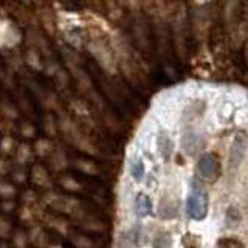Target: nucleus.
Masks as SVG:
<instances>
[{"instance_id": "nucleus-20", "label": "nucleus", "mask_w": 248, "mask_h": 248, "mask_svg": "<svg viewBox=\"0 0 248 248\" xmlns=\"http://www.w3.org/2000/svg\"><path fill=\"white\" fill-rule=\"evenodd\" d=\"M48 163H50V168L54 170V172H62L68 168V157H67V152L62 146H54L53 152L50 154L48 157Z\"/></svg>"}, {"instance_id": "nucleus-38", "label": "nucleus", "mask_w": 248, "mask_h": 248, "mask_svg": "<svg viewBox=\"0 0 248 248\" xmlns=\"http://www.w3.org/2000/svg\"><path fill=\"white\" fill-rule=\"evenodd\" d=\"M59 185L62 186V189H65L68 192H81L82 191V185L72 175H61Z\"/></svg>"}, {"instance_id": "nucleus-41", "label": "nucleus", "mask_w": 248, "mask_h": 248, "mask_svg": "<svg viewBox=\"0 0 248 248\" xmlns=\"http://www.w3.org/2000/svg\"><path fill=\"white\" fill-rule=\"evenodd\" d=\"M182 245L185 248H202V237L194 232H185L182 237Z\"/></svg>"}, {"instance_id": "nucleus-56", "label": "nucleus", "mask_w": 248, "mask_h": 248, "mask_svg": "<svg viewBox=\"0 0 248 248\" xmlns=\"http://www.w3.org/2000/svg\"><path fill=\"white\" fill-rule=\"evenodd\" d=\"M3 76H5V72H3V70H2V67H0V81L3 79Z\"/></svg>"}, {"instance_id": "nucleus-5", "label": "nucleus", "mask_w": 248, "mask_h": 248, "mask_svg": "<svg viewBox=\"0 0 248 248\" xmlns=\"http://www.w3.org/2000/svg\"><path fill=\"white\" fill-rule=\"evenodd\" d=\"M22 30L13 19L0 14V50L8 51L19 48L22 44Z\"/></svg>"}, {"instance_id": "nucleus-46", "label": "nucleus", "mask_w": 248, "mask_h": 248, "mask_svg": "<svg viewBox=\"0 0 248 248\" xmlns=\"http://www.w3.org/2000/svg\"><path fill=\"white\" fill-rule=\"evenodd\" d=\"M216 248H245L242 240H239L236 237H222L219 239Z\"/></svg>"}, {"instance_id": "nucleus-21", "label": "nucleus", "mask_w": 248, "mask_h": 248, "mask_svg": "<svg viewBox=\"0 0 248 248\" xmlns=\"http://www.w3.org/2000/svg\"><path fill=\"white\" fill-rule=\"evenodd\" d=\"M27 236H28V242L33 244L36 248H46L50 245L48 234L45 232V230L41 223H36V225H33V227H30Z\"/></svg>"}, {"instance_id": "nucleus-26", "label": "nucleus", "mask_w": 248, "mask_h": 248, "mask_svg": "<svg viewBox=\"0 0 248 248\" xmlns=\"http://www.w3.org/2000/svg\"><path fill=\"white\" fill-rule=\"evenodd\" d=\"M199 147H200V137L194 130H186L182 137V149L188 155H194Z\"/></svg>"}, {"instance_id": "nucleus-51", "label": "nucleus", "mask_w": 248, "mask_h": 248, "mask_svg": "<svg viewBox=\"0 0 248 248\" xmlns=\"http://www.w3.org/2000/svg\"><path fill=\"white\" fill-rule=\"evenodd\" d=\"M22 205H34L37 203V194L34 192V189H25L22 192Z\"/></svg>"}, {"instance_id": "nucleus-10", "label": "nucleus", "mask_w": 248, "mask_h": 248, "mask_svg": "<svg viewBox=\"0 0 248 248\" xmlns=\"http://www.w3.org/2000/svg\"><path fill=\"white\" fill-rule=\"evenodd\" d=\"M73 220L76 223V227H79L81 230L87 231V232H96V234H99V232H104L107 230V225L104 223V220H101L95 214L85 211V208L75 217Z\"/></svg>"}, {"instance_id": "nucleus-28", "label": "nucleus", "mask_w": 248, "mask_h": 248, "mask_svg": "<svg viewBox=\"0 0 248 248\" xmlns=\"http://www.w3.org/2000/svg\"><path fill=\"white\" fill-rule=\"evenodd\" d=\"M23 62L34 72H44V59L42 54L34 48H27L23 54Z\"/></svg>"}, {"instance_id": "nucleus-24", "label": "nucleus", "mask_w": 248, "mask_h": 248, "mask_svg": "<svg viewBox=\"0 0 248 248\" xmlns=\"http://www.w3.org/2000/svg\"><path fill=\"white\" fill-rule=\"evenodd\" d=\"M103 14H106V19L112 23H116L124 19V8L120 2H104L103 3Z\"/></svg>"}, {"instance_id": "nucleus-50", "label": "nucleus", "mask_w": 248, "mask_h": 248, "mask_svg": "<svg viewBox=\"0 0 248 248\" xmlns=\"http://www.w3.org/2000/svg\"><path fill=\"white\" fill-rule=\"evenodd\" d=\"M225 219H227V223L230 225L231 228H234V227H237L239 222H240V214H239L237 209H234V208H228L227 214H225Z\"/></svg>"}, {"instance_id": "nucleus-54", "label": "nucleus", "mask_w": 248, "mask_h": 248, "mask_svg": "<svg viewBox=\"0 0 248 248\" xmlns=\"http://www.w3.org/2000/svg\"><path fill=\"white\" fill-rule=\"evenodd\" d=\"M46 248H64V247H62L61 244H50Z\"/></svg>"}, {"instance_id": "nucleus-45", "label": "nucleus", "mask_w": 248, "mask_h": 248, "mask_svg": "<svg viewBox=\"0 0 248 248\" xmlns=\"http://www.w3.org/2000/svg\"><path fill=\"white\" fill-rule=\"evenodd\" d=\"M17 104H19V108L25 113L28 118H33L34 113H33V107H31V103L30 99L23 95V93H17Z\"/></svg>"}, {"instance_id": "nucleus-13", "label": "nucleus", "mask_w": 248, "mask_h": 248, "mask_svg": "<svg viewBox=\"0 0 248 248\" xmlns=\"http://www.w3.org/2000/svg\"><path fill=\"white\" fill-rule=\"evenodd\" d=\"M44 205L42 203H34V205H22L19 209V219L27 223L28 227H33V225L39 223V220L45 219V211H44Z\"/></svg>"}, {"instance_id": "nucleus-27", "label": "nucleus", "mask_w": 248, "mask_h": 248, "mask_svg": "<svg viewBox=\"0 0 248 248\" xmlns=\"http://www.w3.org/2000/svg\"><path fill=\"white\" fill-rule=\"evenodd\" d=\"M33 158V147L28 143H20L14 151V160L17 163V166L25 168L28 163Z\"/></svg>"}, {"instance_id": "nucleus-23", "label": "nucleus", "mask_w": 248, "mask_h": 248, "mask_svg": "<svg viewBox=\"0 0 248 248\" xmlns=\"http://www.w3.org/2000/svg\"><path fill=\"white\" fill-rule=\"evenodd\" d=\"M41 106L45 108L46 112H62V106H61V101H59V96L58 93H54L51 90H44L42 96L37 99Z\"/></svg>"}, {"instance_id": "nucleus-4", "label": "nucleus", "mask_w": 248, "mask_h": 248, "mask_svg": "<svg viewBox=\"0 0 248 248\" xmlns=\"http://www.w3.org/2000/svg\"><path fill=\"white\" fill-rule=\"evenodd\" d=\"M209 209V194L200 183L194 182L191 186V192L186 197V214L192 220H203L208 216Z\"/></svg>"}, {"instance_id": "nucleus-43", "label": "nucleus", "mask_w": 248, "mask_h": 248, "mask_svg": "<svg viewBox=\"0 0 248 248\" xmlns=\"http://www.w3.org/2000/svg\"><path fill=\"white\" fill-rule=\"evenodd\" d=\"M61 70V65H59V62L58 59L54 58V56H50V58H45V62H44V72L46 76H50L53 78L54 75H56L58 72Z\"/></svg>"}, {"instance_id": "nucleus-40", "label": "nucleus", "mask_w": 248, "mask_h": 248, "mask_svg": "<svg viewBox=\"0 0 248 248\" xmlns=\"http://www.w3.org/2000/svg\"><path fill=\"white\" fill-rule=\"evenodd\" d=\"M17 194V189L16 186L10 182L0 180V199L3 200H13V197Z\"/></svg>"}, {"instance_id": "nucleus-11", "label": "nucleus", "mask_w": 248, "mask_h": 248, "mask_svg": "<svg viewBox=\"0 0 248 248\" xmlns=\"http://www.w3.org/2000/svg\"><path fill=\"white\" fill-rule=\"evenodd\" d=\"M178 209H180V203H178L177 197L174 194H163L158 205H157V216L163 220H170L175 219L178 216Z\"/></svg>"}, {"instance_id": "nucleus-8", "label": "nucleus", "mask_w": 248, "mask_h": 248, "mask_svg": "<svg viewBox=\"0 0 248 248\" xmlns=\"http://www.w3.org/2000/svg\"><path fill=\"white\" fill-rule=\"evenodd\" d=\"M143 237V230L138 223L124 227L116 236V248H140Z\"/></svg>"}, {"instance_id": "nucleus-44", "label": "nucleus", "mask_w": 248, "mask_h": 248, "mask_svg": "<svg viewBox=\"0 0 248 248\" xmlns=\"http://www.w3.org/2000/svg\"><path fill=\"white\" fill-rule=\"evenodd\" d=\"M28 236L23 230H16L13 234V248H27L28 247Z\"/></svg>"}, {"instance_id": "nucleus-31", "label": "nucleus", "mask_w": 248, "mask_h": 248, "mask_svg": "<svg viewBox=\"0 0 248 248\" xmlns=\"http://www.w3.org/2000/svg\"><path fill=\"white\" fill-rule=\"evenodd\" d=\"M31 147H33V154L37 155L39 158H48L54 149V144L48 138H37L34 141V146Z\"/></svg>"}, {"instance_id": "nucleus-42", "label": "nucleus", "mask_w": 248, "mask_h": 248, "mask_svg": "<svg viewBox=\"0 0 248 248\" xmlns=\"http://www.w3.org/2000/svg\"><path fill=\"white\" fill-rule=\"evenodd\" d=\"M87 99H90V103L95 106V108L98 112H106V107H107V103H106V99L103 98V95H101L99 92H96V89L93 90L90 95L87 96Z\"/></svg>"}, {"instance_id": "nucleus-30", "label": "nucleus", "mask_w": 248, "mask_h": 248, "mask_svg": "<svg viewBox=\"0 0 248 248\" xmlns=\"http://www.w3.org/2000/svg\"><path fill=\"white\" fill-rule=\"evenodd\" d=\"M152 248H172V234L168 231V230H158L154 232L152 236Z\"/></svg>"}, {"instance_id": "nucleus-48", "label": "nucleus", "mask_w": 248, "mask_h": 248, "mask_svg": "<svg viewBox=\"0 0 248 248\" xmlns=\"http://www.w3.org/2000/svg\"><path fill=\"white\" fill-rule=\"evenodd\" d=\"M11 178L16 185H23L27 182V170L25 168H20V166H16L11 170Z\"/></svg>"}, {"instance_id": "nucleus-9", "label": "nucleus", "mask_w": 248, "mask_h": 248, "mask_svg": "<svg viewBox=\"0 0 248 248\" xmlns=\"http://www.w3.org/2000/svg\"><path fill=\"white\" fill-rule=\"evenodd\" d=\"M248 149V135L245 132H237L234 140L231 143V149H230V168L236 169L240 166V163L244 161L245 154Z\"/></svg>"}, {"instance_id": "nucleus-32", "label": "nucleus", "mask_w": 248, "mask_h": 248, "mask_svg": "<svg viewBox=\"0 0 248 248\" xmlns=\"http://www.w3.org/2000/svg\"><path fill=\"white\" fill-rule=\"evenodd\" d=\"M42 129L45 135L50 138H56L59 135V126H58V118L53 113H45L42 118Z\"/></svg>"}, {"instance_id": "nucleus-16", "label": "nucleus", "mask_w": 248, "mask_h": 248, "mask_svg": "<svg viewBox=\"0 0 248 248\" xmlns=\"http://www.w3.org/2000/svg\"><path fill=\"white\" fill-rule=\"evenodd\" d=\"M45 225L48 228L54 230L58 232L59 236L62 237H72L73 234V227H72V223H70V220H67L65 217H62V216H51V214H46L45 216V219H44Z\"/></svg>"}, {"instance_id": "nucleus-6", "label": "nucleus", "mask_w": 248, "mask_h": 248, "mask_svg": "<svg viewBox=\"0 0 248 248\" xmlns=\"http://www.w3.org/2000/svg\"><path fill=\"white\" fill-rule=\"evenodd\" d=\"M197 174L208 183H216L219 180L222 175V163L217 154L208 152L202 155L197 163Z\"/></svg>"}, {"instance_id": "nucleus-36", "label": "nucleus", "mask_w": 248, "mask_h": 248, "mask_svg": "<svg viewBox=\"0 0 248 248\" xmlns=\"http://www.w3.org/2000/svg\"><path fill=\"white\" fill-rule=\"evenodd\" d=\"M53 81H54V85H56V89L59 90V93H67L68 89H70V75L67 70L61 68L59 72L53 76Z\"/></svg>"}, {"instance_id": "nucleus-39", "label": "nucleus", "mask_w": 248, "mask_h": 248, "mask_svg": "<svg viewBox=\"0 0 248 248\" xmlns=\"http://www.w3.org/2000/svg\"><path fill=\"white\" fill-rule=\"evenodd\" d=\"M16 149V144H14V138L11 135H3L0 138V155L5 158L8 155H11Z\"/></svg>"}, {"instance_id": "nucleus-53", "label": "nucleus", "mask_w": 248, "mask_h": 248, "mask_svg": "<svg viewBox=\"0 0 248 248\" xmlns=\"http://www.w3.org/2000/svg\"><path fill=\"white\" fill-rule=\"evenodd\" d=\"M10 163H8L3 157H0V177H5L10 172Z\"/></svg>"}, {"instance_id": "nucleus-7", "label": "nucleus", "mask_w": 248, "mask_h": 248, "mask_svg": "<svg viewBox=\"0 0 248 248\" xmlns=\"http://www.w3.org/2000/svg\"><path fill=\"white\" fill-rule=\"evenodd\" d=\"M37 6L34 14L39 20V25L50 37H56L58 34V23H56V11L53 10L50 3H34Z\"/></svg>"}, {"instance_id": "nucleus-3", "label": "nucleus", "mask_w": 248, "mask_h": 248, "mask_svg": "<svg viewBox=\"0 0 248 248\" xmlns=\"http://www.w3.org/2000/svg\"><path fill=\"white\" fill-rule=\"evenodd\" d=\"M42 205L45 208L53 209V211H56V213L70 216L72 219H75V217L84 209V205H82L81 200H78L75 197L64 196V194L56 192V191H53V189L46 191V194H44Z\"/></svg>"}, {"instance_id": "nucleus-15", "label": "nucleus", "mask_w": 248, "mask_h": 248, "mask_svg": "<svg viewBox=\"0 0 248 248\" xmlns=\"http://www.w3.org/2000/svg\"><path fill=\"white\" fill-rule=\"evenodd\" d=\"M155 144H157V152L160 154V157L165 161H170L174 155V140L170 137V134L166 129L158 130L157 140H155Z\"/></svg>"}, {"instance_id": "nucleus-2", "label": "nucleus", "mask_w": 248, "mask_h": 248, "mask_svg": "<svg viewBox=\"0 0 248 248\" xmlns=\"http://www.w3.org/2000/svg\"><path fill=\"white\" fill-rule=\"evenodd\" d=\"M170 37H172V46L175 58L185 62L188 56V44H189V17L185 11H174L170 19Z\"/></svg>"}, {"instance_id": "nucleus-35", "label": "nucleus", "mask_w": 248, "mask_h": 248, "mask_svg": "<svg viewBox=\"0 0 248 248\" xmlns=\"http://www.w3.org/2000/svg\"><path fill=\"white\" fill-rule=\"evenodd\" d=\"M0 115L3 116L5 121L14 123L19 118V108L14 104L8 103V101H0Z\"/></svg>"}, {"instance_id": "nucleus-18", "label": "nucleus", "mask_w": 248, "mask_h": 248, "mask_svg": "<svg viewBox=\"0 0 248 248\" xmlns=\"http://www.w3.org/2000/svg\"><path fill=\"white\" fill-rule=\"evenodd\" d=\"M31 182L41 189H46V191L53 189V182L50 178L48 170H46L44 165H39V163L31 168Z\"/></svg>"}, {"instance_id": "nucleus-25", "label": "nucleus", "mask_w": 248, "mask_h": 248, "mask_svg": "<svg viewBox=\"0 0 248 248\" xmlns=\"http://www.w3.org/2000/svg\"><path fill=\"white\" fill-rule=\"evenodd\" d=\"M61 56H62V61H64V64L68 68H75V67H81V54L78 53L76 50L70 48L65 44L61 45Z\"/></svg>"}, {"instance_id": "nucleus-12", "label": "nucleus", "mask_w": 248, "mask_h": 248, "mask_svg": "<svg viewBox=\"0 0 248 248\" xmlns=\"http://www.w3.org/2000/svg\"><path fill=\"white\" fill-rule=\"evenodd\" d=\"M68 75H72V78L75 79V85L79 93L87 98L90 93L95 90V84H93V79L90 78L89 72H85L82 67H75V68H68Z\"/></svg>"}, {"instance_id": "nucleus-49", "label": "nucleus", "mask_w": 248, "mask_h": 248, "mask_svg": "<svg viewBox=\"0 0 248 248\" xmlns=\"http://www.w3.org/2000/svg\"><path fill=\"white\" fill-rule=\"evenodd\" d=\"M11 232V220L5 216H0V239L5 240L10 237Z\"/></svg>"}, {"instance_id": "nucleus-19", "label": "nucleus", "mask_w": 248, "mask_h": 248, "mask_svg": "<svg viewBox=\"0 0 248 248\" xmlns=\"http://www.w3.org/2000/svg\"><path fill=\"white\" fill-rule=\"evenodd\" d=\"M127 172L129 177L132 178V182L135 183H143L144 178H146V165H144V160L138 155H134L130 157L127 161Z\"/></svg>"}, {"instance_id": "nucleus-17", "label": "nucleus", "mask_w": 248, "mask_h": 248, "mask_svg": "<svg viewBox=\"0 0 248 248\" xmlns=\"http://www.w3.org/2000/svg\"><path fill=\"white\" fill-rule=\"evenodd\" d=\"M62 36H64V44L67 46H70V48L76 50L78 53L85 48V44H87V33H85V28L70 30Z\"/></svg>"}, {"instance_id": "nucleus-57", "label": "nucleus", "mask_w": 248, "mask_h": 248, "mask_svg": "<svg viewBox=\"0 0 248 248\" xmlns=\"http://www.w3.org/2000/svg\"><path fill=\"white\" fill-rule=\"evenodd\" d=\"M3 130V121H2V118H0V132Z\"/></svg>"}, {"instance_id": "nucleus-52", "label": "nucleus", "mask_w": 248, "mask_h": 248, "mask_svg": "<svg viewBox=\"0 0 248 248\" xmlns=\"http://www.w3.org/2000/svg\"><path fill=\"white\" fill-rule=\"evenodd\" d=\"M0 211L3 214H11L16 211V202L14 200H3L0 203Z\"/></svg>"}, {"instance_id": "nucleus-37", "label": "nucleus", "mask_w": 248, "mask_h": 248, "mask_svg": "<svg viewBox=\"0 0 248 248\" xmlns=\"http://www.w3.org/2000/svg\"><path fill=\"white\" fill-rule=\"evenodd\" d=\"M70 240H72L75 248H98V244L95 240L90 239L89 236L82 234V232H73Z\"/></svg>"}, {"instance_id": "nucleus-22", "label": "nucleus", "mask_w": 248, "mask_h": 248, "mask_svg": "<svg viewBox=\"0 0 248 248\" xmlns=\"http://www.w3.org/2000/svg\"><path fill=\"white\" fill-rule=\"evenodd\" d=\"M68 110L76 116V121H82V120H87L90 116H93L89 104L81 98H70L68 99Z\"/></svg>"}, {"instance_id": "nucleus-55", "label": "nucleus", "mask_w": 248, "mask_h": 248, "mask_svg": "<svg viewBox=\"0 0 248 248\" xmlns=\"http://www.w3.org/2000/svg\"><path fill=\"white\" fill-rule=\"evenodd\" d=\"M0 248H11V247H10V244H6L5 240H2V242H0Z\"/></svg>"}, {"instance_id": "nucleus-47", "label": "nucleus", "mask_w": 248, "mask_h": 248, "mask_svg": "<svg viewBox=\"0 0 248 248\" xmlns=\"http://www.w3.org/2000/svg\"><path fill=\"white\" fill-rule=\"evenodd\" d=\"M19 132H20V135L23 138H27V140H31V138H34L36 137V126L31 121H22L20 123V126H19Z\"/></svg>"}, {"instance_id": "nucleus-29", "label": "nucleus", "mask_w": 248, "mask_h": 248, "mask_svg": "<svg viewBox=\"0 0 248 248\" xmlns=\"http://www.w3.org/2000/svg\"><path fill=\"white\" fill-rule=\"evenodd\" d=\"M73 166L79 170V172H82L85 175H90V177H95V175L101 174L99 166L90 158H76L73 161Z\"/></svg>"}, {"instance_id": "nucleus-1", "label": "nucleus", "mask_w": 248, "mask_h": 248, "mask_svg": "<svg viewBox=\"0 0 248 248\" xmlns=\"http://www.w3.org/2000/svg\"><path fill=\"white\" fill-rule=\"evenodd\" d=\"M130 41L134 44L135 50L141 54V58L147 62V65L154 64L155 54V41L152 20L141 11L130 13Z\"/></svg>"}, {"instance_id": "nucleus-33", "label": "nucleus", "mask_w": 248, "mask_h": 248, "mask_svg": "<svg viewBox=\"0 0 248 248\" xmlns=\"http://www.w3.org/2000/svg\"><path fill=\"white\" fill-rule=\"evenodd\" d=\"M5 56H6V61H8V65L13 70V72H20L22 67H23V56L20 54L19 48H14V50H8V51H2Z\"/></svg>"}, {"instance_id": "nucleus-14", "label": "nucleus", "mask_w": 248, "mask_h": 248, "mask_svg": "<svg viewBox=\"0 0 248 248\" xmlns=\"http://www.w3.org/2000/svg\"><path fill=\"white\" fill-rule=\"evenodd\" d=\"M132 211L138 217V219H146L149 217L154 211V203L149 194L146 192H138L134 197V202H132Z\"/></svg>"}, {"instance_id": "nucleus-34", "label": "nucleus", "mask_w": 248, "mask_h": 248, "mask_svg": "<svg viewBox=\"0 0 248 248\" xmlns=\"http://www.w3.org/2000/svg\"><path fill=\"white\" fill-rule=\"evenodd\" d=\"M103 120H104L106 127L110 130L112 134H120V132L123 130V121H121L120 116H116L115 113L106 110L103 113Z\"/></svg>"}]
</instances>
